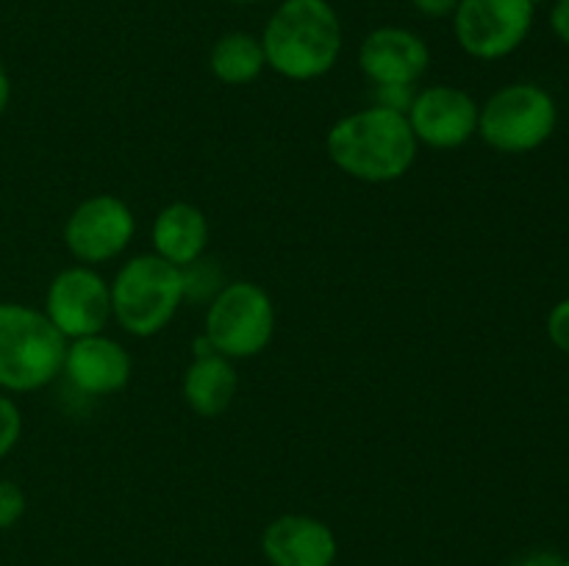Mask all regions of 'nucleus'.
<instances>
[{
  "instance_id": "nucleus-27",
  "label": "nucleus",
  "mask_w": 569,
  "mask_h": 566,
  "mask_svg": "<svg viewBox=\"0 0 569 566\" xmlns=\"http://www.w3.org/2000/svg\"><path fill=\"white\" fill-rule=\"evenodd\" d=\"M565 566H569V558H565Z\"/></svg>"
},
{
  "instance_id": "nucleus-2",
  "label": "nucleus",
  "mask_w": 569,
  "mask_h": 566,
  "mask_svg": "<svg viewBox=\"0 0 569 566\" xmlns=\"http://www.w3.org/2000/svg\"><path fill=\"white\" fill-rule=\"evenodd\" d=\"M267 67L295 83L328 75L342 55V20L331 0H283L261 31Z\"/></svg>"
},
{
  "instance_id": "nucleus-16",
  "label": "nucleus",
  "mask_w": 569,
  "mask_h": 566,
  "mask_svg": "<svg viewBox=\"0 0 569 566\" xmlns=\"http://www.w3.org/2000/svg\"><path fill=\"white\" fill-rule=\"evenodd\" d=\"M209 70L226 87H248L267 70L261 39L248 31L222 33L211 44Z\"/></svg>"
},
{
  "instance_id": "nucleus-7",
  "label": "nucleus",
  "mask_w": 569,
  "mask_h": 566,
  "mask_svg": "<svg viewBox=\"0 0 569 566\" xmlns=\"http://www.w3.org/2000/svg\"><path fill=\"white\" fill-rule=\"evenodd\" d=\"M533 17L537 6L531 0H459L450 22L470 59L500 61L526 44Z\"/></svg>"
},
{
  "instance_id": "nucleus-17",
  "label": "nucleus",
  "mask_w": 569,
  "mask_h": 566,
  "mask_svg": "<svg viewBox=\"0 0 569 566\" xmlns=\"http://www.w3.org/2000/svg\"><path fill=\"white\" fill-rule=\"evenodd\" d=\"M22 436V411L9 394H0V461L17 447Z\"/></svg>"
},
{
  "instance_id": "nucleus-26",
  "label": "nucleus",
  "mask_w": 569,
  "mask_h": 566,
  "mask_svg": "<svg viewBox=\"0 0 569 566\" xmlns=\"http://www.w3.org/2000/svg\"><path fill=\"white\" fill-rule=\"evenodd\" d=\"M533 6H539V3H550V0H531Z\"/></svg>"
},
{
  "instance_id": "nucleus-10",
  "label": "nucleus",
  "mask_w": 569,
  "mask_h": 566,
  "mask_svg": "<svg viewBox=\"0 0 569 566\" xmlns=\"http://www.w3.org/2000/svg\"><path fill=\"white\" fill-rule=\"evenodd\" d=\"M478 103L470 92L450 83H437L415 92L406 120L417 144L433 150H456L478 137Z\"/></svg>"
},
{
  "instance_id": "nucleus-14",
  "label": "nucleus",
  "mask_w": 569,
  "mask_h": 566,
  "mask_svg": "<svg viewBox=\"0 0 569 566\" xmlns=\"http://www.w3.org/2000/svg\"><path fill=\"white\" fill-rule=\"evenodd\" d=\"M150 242H153V253L159 259L183 270L203 259L206 247H209V220L198 205L176 200L156 214Z\"/></svg>"
},
{
  "instance_id": "nucleus-4",
  "label": "nucleus",
  "mask_w": 569,
  "mask_h": 566,
  "mask_svg": "<svg viewBox=\"0 0 569 566\" xmlns=\"http://www.w3.org/2000/svg\"><path fill=\"white\" fill-rule=\"evenodd\" d=\"M109 286L111 320L137 338H150L164 331L187 300L183 270L156 253L128 259Z\"/></svg>"
},
{
  "instance_id": "nucleus-13",
  "label": "nucleus",
  "mask_w": 569,
  "mask_h": 566,
  "mask_svg": "<svg viewBox=\"0 0 569 566\" xmlns=\"http://www.w3.org/2000/svg\"><path fill=\"white\" fill-rule=\"evenodd\" d=\"M131 370L133 361L128 350L106 333L67 342L64 370L61 372L70 377L78 392L92 394V397L122 392L131 381Z\"/></svg>"
},
{
  "instance_id": "nucleus-21",
  "label": "nucleus",
  "mask_w": 569,
  "mask_h": 566,
  "mask_svg": "<svg viewBox=\"0 0 569 566\" xmlns=\"http://www.w3.org/2000/svg\"><path fill=\"white\" fill-rule=\"evenodd\" d=\"M550 31L559 42L569 44V0H550Z\"/></svg>"
},
{
  "instance_id": "nucleus-23",
  "label": "nucleus",
  "mask_w": 569,
  "mask_h": 566,
  "mask_svg": "<svg viewBox=\"0 0 569 566\" xmlns=\"http://www.w3.org/2000/svg\"><path fill=\"white\" fill-rule=\"evenodd\" d=\"M511 566H565V558L559 553H550V549H533V553L517 558Z\"/></svg>"
},
{
  "instance_id": "nucleus-1",
  "label": "nucleus",
  "mask_w": 569,
  "mask_h": 566,
  "mask_svg": "<svg viewBox=\"0 0 569 566\" xmlns=\"http://www.w3.org/2000/svg\"><path fill=\"white\" fill-rule=\"evenodd\" d=\"M326 150L339 172L361 183L400 181L415 166L420 144L406 114L383 105L339 117L326 137Z\"/></svg>"
},
{
  "instance_id": "nucleus-20",
  "label": "nucleus",
  "mask_w": 569,
  "mask_h": 566,
  "mask_svg": "<svg viewBox=\"0 0 569 566\" xmlns=\"http://www.w3.org/2000/svg\"><path fill=\"white\" fill-rule=\"evenodd\" d=\"M415 87H403V83H389V87H376V105H383V109H392L406 114L415 100Z\"/></svg>"
},
{
  "instance_id": "nucleus-25",
  "label": "nucleus",
  "mask_w": 569,
  "mask_h": 566,
  "mask_svg": "<svg viewBox=\"0 0 569 566\" xmlns=\"http://www.w3.org/2000/svg\"><path fill=\"white\" fill-rule=\"evenodd\" d=\"M231 3H237V6H253V3H261V0H231Z\"/></svg>"
},
{
  "instance_id": "nucleus-3",
  "label": "nucleus",
  "mask_w": 569,
  "mask_h": 566,
  "mask_svg": "<svg viewBox=\"0 0 569 566\" xmlns=\"http://www.w3.org/2000/svg\"><path fill=\"white\" fill-rule=\"evenodd\" d=\"M67 338L26 303H0V388L31 394L50 386L64 370Z\"/></svg>"
},
{
  "instance_id": "nucleus-18",
  "label": "nucleus",
  "mask_w": 569,
  "mask_h": 566,
  "mask_svg": "<svg viewBox=\"0 0 569 566\" xmlns=\"http://www.w3.org/2000/svg\"><path fill=\"white\" fill-rule=\"evenodd\" d=\"M26 492L14 481H0V530H9L26 516Z\"/></svg>"
},
{
  "instance_id": "nucleus-24",
  "label": "nucleus",
  "mask_w": 569,
  "mask_h": 566,
  "mask_svg": "<svg viewBox=\"0 0 569 566\" xmlns=\"http://www.w3.org/2000/svg\"><path fill=\"white\" fill-rule=\"evenodd\" d=\"M9 103H11V78H9V70H6L3 59H0V117L6 114Z\"/></svg>"
},
{
  "instance_id": "nucleus-22",
  "label": "nucleus",
  "mask_w": 569,
  "mask_h": 566,
  "mask_svg": "<svg viewBox=\"0 0 569 566\" xmlns=\"http://www.w3.org/2000/svg\"><path fill=\"white\" fill-rule=\"evenodd\" d=\"M411 6L428 20H445V17H453L459 0H411Z\"/></svg>"
},
{
  "instance_id": "nucleus-19",
  "label": "nucleus",
  "mask_w": 569,
  "mask_h": 566,
  "mask_svg": "<svg viewBox=\"0 0 569 566\" xmlns=\"http://www.w3.org/2000/svg\"><path fill=\"white\" fill-rule=\"evenodd\" d=\"M548 336L556 350L569 355V297L559 300L548 314Z\"/></svg>"
},
{
  "instance_id": "nucleus-6",
  "label": "nucleus",
  "mask_w": 569,
  "mask_h": 566,
  "mask_svg": "<svg viewBox=\"0 0 569 566\" xmlns=\"http://www.w3.org/2000/svg\"><path fill=\"white\" fill-rule=\"evenodd\" d=\"M272 333H276V305L259 283H222L220 292L209 300L203 336L226 358H256L270 347Z\"/></svg>"
},
{
  "instance_id": "nucleus-11",
  "label": "nucleus",
  "mask_w": 569,
  "mask_h": 566,
  "mask_svg": "<svg viewBox=\"0 0 569 566\" xmlns=\"http://www.w3.org/2000/svg\"><path fill=\"white\" fill-rule=\"evenodd\" d=\"M359 67L376 87H415L431 67V48L420 33L403 26L372 28L359 44Z\"/></svg>"
},
{
  "instance_id": "nucleus-5",
  "label": "nucleus",
  "mask_w": 569,
  "mask_h": 566,
  "mask_svg": "<svg viewBox=\"0 0 569 566\" xmlns=\"http://www.w3.org/2000/svg\"><path fill=\"white\" fill-rule=\"evenodd\" d=\"M559 125L553 94L531 81L506 83L478 109V137L503 155H526L542 148Z\"/></svg>"
},
{
  "instance_id": "nucleus-9",
  "label": "nucleus",
  "mask_w": 569,
  "mask_h": 566,
  "mask_svg": "<svg viewBox=\"0 0 569 566\" xmlns=\"http://www.w3.org/2000/svg\"><path fill=\"white\" fill-rule=\"evenodd\" d=\"M44 316L67 342L103 333L111 322L109 281L94 266H67L50 281L44 294Z\"/></svg>"
},
{
  "instance_id": "nucleus-15",
  "label": "nucleus",
  "mask_w": 569,
  "mask_h": 566,
  "mask_svg": "<svg viewBox=\"0 0 569 566\" xmlns=\"http://www.w3.org/2000/svg\"><path fill=\"white\" fill-rule=\"evenodd\" d=\"M239 375L231 358L220 353L198 355L192 364L183 372L181 394L183 403L203 420H214L231 408L233 397H237Z\"/></svg>"
},
{
  "instance_id": "nucleus-8",
  "label": "nucleus",
  "mask_w": 569,
  "mask_h": 566,
  "mask_svg": "<svg viewBox=\"0 0 569 566\" xmlns=\"http://www.w3.org/2000/svg\"><path fill=\"white\" fill-rule=\"evenodd\" d=\"M137 216L117 194H92L72 209L64 222V247L78 264L100 266L120 259L133 242Z\"/></svg>"
},
{
  "instance_id": "nucleus-12",
  "label": "nucleus",
  "mask_w": 569,
  "mask_h": 566,
  "mask_svg": "<svg viewBox=\"0 0 569 566\" xmlns=\"http://www.w3.org/2000/svg\"><path fill=\"white\" fill-rule=\"evenodd\" d=\"M261 553L270 566H333L339 542L317 516L283 514L261 533Z\"/></svg>"
}]
</instances>
